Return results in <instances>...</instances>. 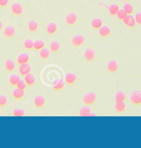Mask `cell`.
I'll return each mask as SVG.
<instances>
[{"label": "cell", "instance_id": "cell-21", "mask_svg": "<svg viewBox=\"0 0 141 148\" xmlns=\"http://www.w3.org/2000/svg\"><path fill=\"white\" fill-rule=\"evenodd\" d=\"M21 79V77L19 74H12L8 78V83L12 87H16L18 82Z\"/></svg>", "mask_w": 141, "mask_h": 148}, {"label": "cell", "instance_id": "cell-3", "mask_svg": "<svg viewBox=\"0 0 141 148\" xmlns=\"http://www.w3.org/2000/svg\"><path fill=\"white\" fill-rule=\"evenodd\" d=\"M12 14L15 17H20L23 13V7L21 3L19 2H14L12 4L10 8Z\"/></svg>", "mask_w": 141, "mask_h": 148}, {"label": "cell", "instance_id": "cell-23", "mask_svg": "<svg viewBox=\"0 0 141 148\" xmlns=\"http://www.w3.org/2000/svg\"><path fill=\"white\" fill-rule=\"evenodd\" d=\"M91 28L94 30H99L102 28V26L103 25V22L102 19L96 18L91 20L90 23Z\"/></svg>", "mask_w": 141, "mask_h": 148}, {"label": "cell", "instance_id": "cell-35", "mask_svg": "<svg viewBox=\"0 0 141 148\" xmlns=\"http://www.w3.org/2000/svg\"><path fill=\"white\" fill-rule=\"evenodd\" d=\"M27 86L26 85L25 83L24 82V80L21 79L16 86V88L21 90L25 91L27 90Z\"/></svg>", "mask_w": 141, "mask_h": 148}, {"label": "cell", "instance_id": "cell-7", "mask_svg": "<svg viewBox=\"0 0 141 148\" xmlns=\"http://www.w3.org/2000/svg\"><path fill=\"white\" fill-rule=\"evenodd\" d=\"M45 32L49 36H54L58 32V25L56 22L51 21L47 24Z\"/></svg>", "mask_w": 141, "mask_h": 148}, {"label": "cell", "instance_id": "cell-36", "mask_svg": "<svg viewBox=\"0 0 141 148\" xmlns=\"http://www.w3.org/2000/svg\"><path fill=\"white\" fill-rule=\"evenodd\" d=\"M135 19L136 24L141 26V12H138L135 14Z\"/></svg>", "mask_w": 141, "mask_h": 148}, {"label": "cell", "instance_id": "cell-19", "mask_svg": "<svg viewBox=\"0 0 141 148\" xmlns=\"http://www.w3.org/2000/svg\"><path fill=\"white\" fill-rule=\"evenodd\" d=\"M25 91L21 90L18 89H14L12 92L11 95L12 98L17 101H21L25 97Z\"/></svg>", "mask_w": 141, "mask_h": 148}, {"label": "cell", "instance_id": "cell-15", "mask_svg": "<svg viewBox=\"0 0 141 148\" xmlns=\"http://www.w3.org/2000/svg\"><path fill=\"white\" fill-rule=\"evenodd\" d=\"M27 29L30 33L35 34L39 30V24L35 20L29 21L27 24Z\"/></svg>", "mask_w": 141, "mask_h": 148}, {"label": "cell", "instance_id": "cell-17", "mask_svg": "<svg viewBox=\"0 0 141 148\" xmlns=\"http://www.w3.org/2000/svg\"><path fill=\"white\" fill-rule=\"evenodd\" d=\"M122 22L124 26L127 28L133 29L135 28L136 23L135 18L132 16V15H127Z\"/></svg>", "mask_w": 141, "mask_h": 148}, {"label": "cell", "instance_id": "cell-37", "mask_svg": "<svg viewBox=\"0 0 141 148\" xmlns=\"http://www.w3.org/2000/svg\"><path fill=\"white\" fill-rule=\"evenodd\" d=\"M8 0H0V7L6 8L8 5Z\"/></svg>", "mask_w": 141, "mask_h": 148}, {"label": "cell", "instance_id": "cell-5", "mask_svg": "<svg viewBox=\"0 0 141 148\" xmlns=\"http://www.w3.org/2000/svg\"><path fill=\"white\" fill-rule=\"evenodd\" d=\"M131 103L134 106H139L141 105V92L135 90L131 92L130 95Z\"/></svg>", "mask_w": 141, "mask_h": 148}, {"label": "cell", "instance_id": "cell-10", "mask_svg": "<svg viewBox=\"0 0 141 148\" xmlns=\"http://www.w3.org/2000/svg\"><path fill=\"white\" fill-rule=\"evenodd\" d=\"M46 100L45 97L42 95H36L34 100V105L35 108L41 109L45 107Z\"/></svg>", "mask_w": 141, "mask_h": 148}, {"label": "cell", "instance_id": "cell-14", "mask_svg": "<svg viewBox=\"0 0 141 148\" xmlns=\"http://www.w3.org/2000/svg\"><path fill=\"white\" fill-rule=\"evenodd\" d=\"M77 81V75L73 72L68 73L66 75L65 83L66 85L69 86H74Z\"/></svg>", "mask_w": 141, "mask_h": 148}, {"label": "cell", "instance_id": "cell-9", "mask_svg": "<svg viewBox=\"0 0 141 148\" xmlns=\"http://www.w3.org/2000/svg\"><path fill=\"white\" fill-rule=\"evenodd\" d=\"M18 74L21 77L23 78L27 74L32 73V66L29 63L24 64L19 66L18 70Z\"/></svg>", "mask_w": 141, "mask_h": 148}, {"label": "cell", "instance_id": "cell-13", "mask_svg": "<svg viewBox=\"0 0 141 148\" xmlns=\"http://www.w3.org/2000/svg\"><path fill=\"white\" fill-rule=\"evenodd\" d=\"M119 64L115 60H111L107 63V71L109 73L116 74L119 72Z\"/></svg>", "mask_w": 141, "mask_h": 148}, {"label": "cell", "instance_id": "cell-20", "mask_svg": "<svg viewBox=\"0 0 141 148\" xmlns=\"http://www.w3.org/2000/svg\"><path fill=\"white\" fill-rule=\"evenodd\" d=\"M49 50L51 53L56 54L61 51V45L58 41H53L50 44Z\"/></svg>", "mask_w": 141, "mask_h": 148}, {"label": "cell", "instance_id": "cell-32", "mask_svg": "<svg viewBox=\"0 0 141 148\" xmlns=\"http://www.w3.org/2000/svg\"><path fill=\"white\" fill-rule=\"evenodd\" d=\"M25 110L22 108H16L12 111V116L14 117H22L25 115Z\"/></svg>", "mask_w": 141, "mask_h": 148}, {"label": "cell", "instance_id": "cell-34", "mask_svg": "<svg viewBox=\"0 0 141 148\" xmlns=\"http://www.w3.org/2000/svg\"><path fill=\"white\" fill-rule=\"evenodd\" d=\"M127 16V14L126 13V12L124 11V9H120L116 15L118 19L122 22L124 18L126 17Z\"/></svg>", "mask_w": 141, "mask_h": 148}, {"label": "cell", "instance_id": "cell-30", "mask_svg": "<svg viewBox=\"0 0 141 148\" xmlns=\"http://www.w3.org/2000/svg\"><path fill=\"white\" fill-rule=\"evenodd\" d=\"M123 9L127 14V15H132L135 12L134 7L129 3H125L123 7Z\"/></svg>", "mask_w": 141, "mask_h": 148}, {"label": "cell", "instance_id": "cell-18", "mask_svg": "<svg viewBox=\"0 0 141 148\" xmlns=\"http://www.w3.org/2000/svg\"><path fill=\"white\" fill-rule=\"evenodd\" d=\"M23 79L24 80L26 85L28 87H32L35 86L36 82L34 74L32 73L27 74V75L24 77Z\"/></svg>", "mask_w": 141, "mask_h": 148}, {"label": "cell", "instance_id": "cell-39", "mask_svg": "<svg viewBox=\"0 0 141 148\" xmlns=\"http://www.w3.org/2000/svg\"><path fill=\"white\" fill-rule=\"evenodd\" d=\"M97 116V114H96L91 113V112H90V114L89 115V116Z\"/></svg>", "mask_w": 141, "mask_h": 148}, {"label": "cell", "instance_id": "cell-31", "mask_svg": "<svg viewBox=\"0 0 141 148\" xmlns=\"http://www.w3.org/2000/svg\"><path fill=\"white\" fill-rule=\"evenodd\" d=\"M91 112V109L89 106H85L80 109L79 111V116L82 117H87L89 116Z\"/></svg>", "mask_w": 141, "mask_h": 148}, {"label": "cell", "instance_id": "cell-26", "mask_svg": "<svg viewBox=\"0 0 141 148\" xmlns=\"http://www.w3.org/2000/svg\"><path fill=\"white\" fill-rule=\"evenodd\" d=\"M45 47V42L41 39H37L34 41V49L35 51H40Z\"/></svg>", "mask_w": 141, "mask_h": 148}, {"label": "cell", "instance_id": "cell-27", "mask_svg": "<svg viewBox=\"0 0 141 148\" xmlns=\"http://www.w3.org/2000/svg\"><path fill=\"white\" fill-rule=\"evenodd\" d=\"M115 110L117 114H122L126 110V105L124 103H116Z\"/></svg>", "mask_w": 141, "mask_h": 148}, {"label": "cell", "instance_id": "cell-16", "mask_svg": "<svg viewBox=\"0 0 141 148\" xmlns=\"http://www.w3.org/2000/svg\"><path fill=\"white\" fill-rule=\"evenodd\" d=\"M16 63L12 59L6 60L4 63V69L8 73H12L16 70Z\"/></svg>", "mask_w": 141, "mask_h": 148}, {"label": "cell", "instance_id": "cell-38", "mask_svg": "<svg viewBox=\"0 0 141 148\" xmlns=\"http://www.w3.org/2000/svg\"><path fill=\"white\" fill-rule=\"evenodd\" d=\"M3 28V23L0 20V32L2 30Z\"/></svg>", "mask_w": 141, "mask_h": 148}, {"label": "cell", "instance_id": "cell-22", "mask_svg": "<svg viewBox=\"0 0 141 148\" xmlns=\"http://www.w3.org/2000/svg\"><path fill=\"white\" fill-rule=\"evenodd\" d=\"M23 49L28 51H32L34 49V41L31 39H26L23 42Z\"/></svg>", "mask_w": 141, "mask_h": 148}, {"label": "cell", "instance_id": "cell-4", "mask_svg": "<svg viewBox=\"0 0 141 148\" xmlns=\"http://www.w3.org/2000/svg\"><path fill=\"white\" fill-rule=\"evenodd\" d=\"M85 42V36L80 34L75 35L71 39V45L74 48L80 47L84 45Z\"/></svg>", "mask_w": 141, "mask_h": 148}, {"label": "cell", "instance_id": "cell-11", "mask_svg": "<svg viewBox=\"0 0 141 148\" xmlns=\"http://www.w3.org/2000/svg\"><path fill=\"white\" fill-rule=\"evenodd\" d=\"M111 35V29L109 25H102L99 30V36L102 39L109 38Z\"/></svg>", "mask_w": 141, "mask_h": 148}, {"label": "cell", "instance_id": "cell-41", "mask_svg": "<svg viewBox=\"0 0 141 148\" xmlns=\"http://www.w3.org/2000/svg\"><path fill=\"white\" fill-rule=\"evenodd\" d=\"M9 1H12V0H8Z\"/></svg>", "mask_w": 141, "mask_h": 148}, {"label": "cell", "instance_id": "cell-40", "mask_svg": "<svg viewBox=\"0 0 141 148\" xmlns=\"http://www.w3.org/2000/svg\"><path fill=\"white\" fill-rule=\"evenodd\" d=\"M121 1H122L124 2H128V1H130L131 0H121Z\"/></svg>", "mask_w": 141, "mask_h": 148}, {"label": "cell", "instance_id": "cell-24", "mask_svg": "<svg viewBox=\"0 0 141 148\" xmlns=\"http://www.w3.org/2000/svg\"><path fill=\"white\" fill-rule=\"evenodd\" d=\"M40 58L43 61H47L51 57V52L49 49L44 47L40 51Z\"/></svg>", "mask_w": 141, "mask_h": 148}, {"label": "cell", "instance_id": "cell-28", "mask_svg": "<svg viewBox=\"0 0 141 148\" xmlns=\"http://www.w3.org/2000/svg\"><path fill=\"white\" fill-rule=\"evenodd\" d=\"M126 96L123 91H119L116 94L115 100L116 103H124Z\"/></svg>", "mask_w": 141, "mask_h": 148}, {"label": "cell", "instance_id": "cell-25", "mask_svg": "<svg viewBox=\"0 0 141 148\" xmlns=\"http://www.w3.org/2000/svg\"><path fill=\"white\" fill-rule=\"evenodd\" d=\"M120 7L116 3H112L108 7V13L111 17H116L120 10Z\"/></svg>", "mask_w": 141, "mask_h": 148}, {"label": "cell", "instance_id": "cell-33", "mask_svg": "<svg viewBox=\"0 0 141 148\" xmlns=\"http://www.w3.org/2000/svg\"><path fill=\"white\" fill-rule=\"evenodd\" d=\"M8 100L6 95L0 94V108H4L8 104Z\"/></svg>", "mask_w": 141, "mask_h": 148}, {"label": "cell", "instance_id": "cell-1", "mask_svg": "<svg viewBox=\"0 0 141 148\" xmlns=\"http://www.w3.org/2000/svg\"><path fill=\"white\" fill-rule=\"evenodd\" d=\"M96 97L95 92L90 91L87 92L83 97V103L85 106H92L96 103Z\"/></svg>", "mask_w": 141, "mask_h": 148}, {"label": "cell", "instance_id": "cell-6", "mask_svg": "<svg viewBox=\"0 0 141 148\" xmlns=\"http://www.w3.org/2000/svg\"><path fill=\"white\" fill-rule=\"evenodd\" d=\"M96 57V53L95 51L91 49V48H87L83 52V58L85 59V61L87 62H93Z\"/></svg>", "mask_w": 141, "mask_h": 148}, {"label": "cell", "instance_id": "cell-12", "mask_svg": "<svg viewBox=\"0 0 141 148\" xmlns=\"http://www.w3.org/2000/svg\"><path fill=\"white\" fill-rule=\"evenodd\" d=\"M30 61V57L28 53L26 52L21 53L17 57L16 63L17 65L20 66L24 64L29 63Z\"/></svg>", "mask_w": 141, "mask_h": 148}, {"label": "cell", "instance_id": "cell-29", "mask_svg": "<svg viewBox=\"0 0 141 148\" xmlns=\"http://www.w3.org/2000/svg\"><path fill=\"white\" fill-rule=\"evenodd\" d=\"M65 82L62 80H60L52 88V89L53 91H56V92L61 91L63 90L65 88Z\"/></svg>", "mask_w": 141, "mask_h": 148}, {"label": "cell", "instance_id": "cell-2", "mask_svg": "<svg viewBox=\"0 0 141 148\" xmlns=\"http://www.w3.org/2000/svg\"><path fill=\"white\" fill-rule=\"evenodd\" d=\"M16 28L11 25H7L3 29H2V34L4 38L7 39H11L16 34Z\"/></svg>", "mask_w": 141, "mask_h": 148}, {"label": "cell", "instance_id": "cell-8", "mask_svg": "<svg viewBox=\"0 0 141 148\" xmlns=\"http://www.w3.org/2000/svg\"><path fill=\"white\" fill-rule=\"evenodd\" d=\"M78 23V17L77 14L71 12L68 13L65 18V23L67 25L68 27H74Z\"/></svg>", "mask_w": 141, "mask_h": 148}]
</instances>
